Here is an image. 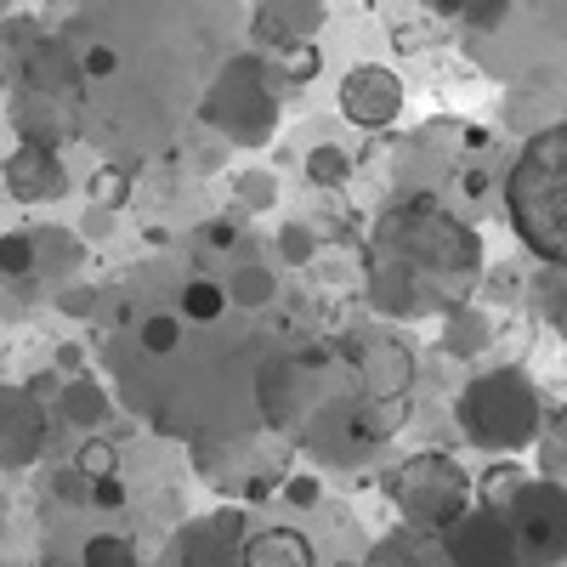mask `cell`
<instances>
[{
	"instance_id": "cell-1",
	"label": "cell",
	"mask_w": 567,
	"mask_h": 567,
	"mask_svg": "<svg viewBox=\"0 0 567 567\" xmlns=\"http://www.w3.org/2000/svg\"><path fill=\"white\" fill-rule=\"evenodd\" d=\"M483 278V239L443 199H392L363 245V296L381 318H449Z\"/></svg>"
},
{
	"instance_id": "cell-2",
	"label": "cell",
	"mask_w": 567,
	"mask_h": 567,
	"mask_svg": "<svg viewBox=\"0 0 567 567\" xmlns=\"http://www.w3.org/2000/svg\"><path fill=\"white\" fill-rule=\"evenodd\" d=\"M505 216L545 267H567V125L523 142L505 176Z\"/></svg>"
},
{
	"instance_id": "cell-3",
	"label": "cell",
	"mask_w": 567,
	"mask_h": 567,
	"mask_svg": "<svg viewBox=\"0 0 567 567\" xmlns=\"http://www.w3.org/2000/svg\"><path fill=\"white\" fill-rule=\"evenodd\" d=\"M454 420H460V437L471 449H488L499 460L523 454L539 443L545 432V392L534 386L528 369L516 363H499V369H483L471 374L460 403H454Z\"/></svg>"
},
{
	"instance_id": "cell-4",
	"label": "cell",
	"mask_w": 567,
	"mask_h": 567,
	"mask_svg": "<svg viewBox=\"0 0 567 567\" xmlns=\"http://www.w3.org/2000/svg\"><path fill=\"white\" fill-rule=\"evenodd\" d=\"M12 125L34 148H63L69 136L85 131V74L80 52H69L63 40H40L23 58L18 97H12Z\"/></svg>"
},
{
	"instance_id": "cell-5",
	"label": "cell",
	"mask_w": 567,
	"mask_h": 567,
	"mask_svg": "<svg viewBox=\"0 0 567 567\" xmlns=\"http://www.w3.org/2000/svg\"><path fill=\"white\" fill-rule=\"evenodd\" d=\"M199 120L210 131H221L239 148H261L278 131V80L272 63L261 52H239L216 69V80L205 85L199 97Z\"/></svg>"
},
{
	"instance_id": "cell-6",
	"label": "cell",
	"mask_w": 567,
	"mask_h": 567,
	"mask_svg": "<svg viewBox=\"0 0 567 567\" xmlns=\"http://www.w3.org/2000/svg\"><path fill=\"white\" fill-rule=\"evenodd\" d=\"M386 494H392V505L403 516V528L437 534V539L460 523L471 505H477V483H471V471L454 454H443V449H420L403 465H392Z\"/></svg>"
},
{
	"instance_id": "cell-7",
	"label": "cell",
	"mask_w": 567,
	"mask_h": 567,
	"mask_svg": "<svg viewBox=\"0 0 567 567\" xmlns=\"http://www.w3.org/2000/svg\"><path fill=\"white\" fill-rule=\"evenodd\" d=\"M341 369L336 347H301V352H272L256 363V409L278 432H301V425L329 409L336 398H323V374Z\"/></svg>"
},
{
	"instance_id": "cell-8",
	"label": "cell",
	"mask_w": 567,
	"mask_h": 567,
	"mask_svg": "<svg viewBox=\"0 0 567 567\" xmlns=\"http://www.w3.org/2000/svg\"><path fill=\"white\" fill-rule=\"evenodd\" d=\"M336 352H341V363L352 369L363 403H374V409H409V392H414V352H409L403 336H392V329H381V323H369V329H352Z\"/></svg>"
},
{
	"instance_id": "cell-9",
	"label": "cell",
	"mask_w": 567,
	"mask_h": 567,
	"mask_svg": "<svg viewBox=\"0 0 567 567\" xmlns=\"http://www.w3.org/2000/svg\"><path fill=\"white\" fill-rule=\"evenodd\" d=\"M505 523L523 550V567H561L567 561V494L545 477H528V488L505 505Z\"/></svg>"
},
{
	"instance_id": "cell-10",
	"label": "cell",
	"mask_w": 567,
	"mask_h": 567,
	"mask_svg": "<svg viewBox=\"0 0 567 567\" xmlns=\"http://www.w3.org/2000/svg\"><path fill=\"white\" fill-rule=\"evenodd\" d=\"M437 545H443L449 567H523V550H516L505 511H488V505H471Z\"/></svg>"
},
{
	"instance_id": "cell-11",
	"label": "cell",
	"mask_w": 567,
	"mask_h": 567,
	"mask_svg": "<svg viewBox=\"0 0 567 567\" xmlns=\"http://www.w3.org/2000/svg\"><path fill=\"white\" fill-rule=\"evenodd\" d=\"M245 545H250V516L239 505H221L176 534V561L182 567H245Z\"/></svg>"
},
{
	"instance_id": "cell-12",
	"label": "cell",
	"mask_w": 567,
	"mask_h": 567,
	"mask_svg": "<svg viewBox=\"0 0 567 567\" xmlns=\"http://www.w3.org/2000/svg\"><path fill=\"white\" fill-rule=\"evenodd\" d=\"M341 114L347 125L358 131H386L398 114H403V80L386 69V63H352L341 74Z\"/></svg>"
},
{
	"instance_id": "cell-13",
	"label": "cell",
	"mask_w": 567,
	"mask_h": 567,
	"mask_svg": "<svg viewBox=\"0 0 567 567\" xmlns=\"http://www.w3.org/2000/svg\"><path fill=\"white\" fill-rule=\"evenodd\" d=\"M0 187L18 199V205H52L69 194V165L58 148H34V142H18L7 154V171H0Z\"/></svg>"
},
{
	"instance_id": "cell-14",
	"label": "cell",
	"mask_w": 567,
	"mask_h": 567,
	"mask_svg": "<svg viewBox=\"0 0 567 567\" xmlns=\"http://www.w3.org/2000/svg\"><path fill=\"white\" fill-rule=\"evenodd\" d=\"M45 437H52L45 409L23 386H0V465H7V471L34 465L45 454Z\"/></svg>"
},
{
	"instance_id": "cell-15",
	"label": "cell",
	"mask_w": 567,
	"mask_h": 567,
	"mask_svg": "<svg viewBox=\"0 0 567 567\" xmlns=\"http://www.w3.org/2000/svg\"><path fill=\"white\" fill-rule=\"evenodd\" d=\"M323 18L329 12L318 7V0H261V7L250 12V29H256L261 58H272V52H290V45H312Z\"/></svg>"
},
{
	"instance_id": "cell-16",
	"label": "cell",
	"mask_w": 567,
	"mask_h": 567,
	"mask_svg": "<svg viewBox=\"0 0 567 567\" xmlns=\"http://www.w3.org/2000/svg\"><path fill=\"white\" fill-rule=\"evenodd\" d=\"M494 312H483V307H454L449 318H443V352L454 358V363H477V358H488L494 352Z\"/></svg>"
},
{
	"instance_id": "cell-17",
	"label": "cell",
	"mask_w": 567,
	"mask_h": 567,
	"mask_svg": "<svg viewBox=\"0 0 567 567\" xmlns=\"http://www.w3.org/2000/svg\"><path fill=\"white\" fill-rule=\"evenodd\" d=\"M58 414L74 425V432L97 437L103 425L114 420V398L103 392V381H91V374H74V381H63V392H58Z\"/></svg>"
},
{
	"instance_id": "cell-18",
	"label": "cell",
	"mask_w": 567,
	"mask_h": 567,
	"mask_svg": "<svg viewBox=\"0 0 567 567\" xmlns=\"http://www.w3.org/2000/svg\"><path fill=\"white\" fill-rule=\"evenodd\" d=\"M443 561V545L437 534H420V528H392L381 545H374V556L363 567H437Z\"/></svg>"
},
{
	"instance_id": "cell-19",
	"label": "cell",
	"mask_w": 567,
	"mask_h": 567,
	"mask_svg": "<svg viewBox=\"0 0 567 567\" xmlns=\"http://www.w3.org/2000/svg\"><path fill=\"white\" fill-rule=\"evenodd\" d=\"M245 567H312V545L296 528H261L245 545Z\"/></svg>"
},
{
	"instance_id": "cell-20",
	"label": "cell",
	"mask_w": 567,
	"mask_h": 567,
	"mask_svg": "<svg viewBox=\"0 0 567 567\" xmlns=\"http://www.w3.org/2000/svg\"><path fill=\"white\" fill-rule=\"evenodd\" d=\"M227 307H239V312H261V307H272V296H278V272L272 267H261V261H245L239 272H227Z\"/></svg>"
},
{
	"instance_id": "cell-21",
	"label": "cell",
	"mask_w": 567,
	"mask_h": 567,
	"mask_svg": "<svg viewBox=\"0 0 567 567\" xmlns=\"http://www.w3.org/2000/svg\"><path fill=\"white\" fill-rule=\"evenodd\" d=\"M176 318L182 323H221L227 318V290H221V284L216 278H187L182 284V301H176Z\"/></svg>"
},
{
	"instance_id": "cell-22",
	"label": "cell",
	"mask_w": 567,
	"mask_h": 567,
	"mask_svg": "<svg viewBox=\"0 0 567 567\" xmlns=\"http://www.w3.org/2000/svg\"><path fill=\"white\" fill-rule=\"evenodd\" d=\"M182 341H187V323L176 312H148V318L136 323V347L148 352L154 363H171L182 352Z\"/></svg>"
},
{
	"instance_id": "cell-23",
	"label": "cell",
	"mask_w": 567,
	"mask_h": 567,
	"mask_svg": "<svg viewBox=\"0 0 567 567\" xmlns=\"http://www.w3.org/2000/svg\"><path fill=\"white\" fill-rule=\"evenodd\" d=\"M539 477L567 494V403H561L556 414H545V432H539Z\"/></svg>"
},
{
	"instance_id": "cell-24",
	"label": "cell",
	"mask_w": 567,
	"mask_h": 567,
	"mask_svg": "<svg viewBox=\"0 0 567 567\" xmlns=\"http://www.w3.org/2000/svg\"><path fill=\"white\" fill-rule=\"evenodd\" d=\"M528 307H534V318H545V323H567V272L561 267H539L534 272V284H528Z\"/></svg>"
},
{
	"instance_id": "cell-25",
	"label": "cell",
	"mask_w": 567,
	"mask_h": 567,
	"mask_svg": "<svg viewBox=\"0 0 567 567\" xmlns=\"http://www.w3.org/2000/svg\"><path fill=\"white\" fill-rule=\"evenodd\" d=\"M80 267V239H69L63 227L34 233V272H74Z\"/></svg>"
},
{
	"instance_id": "cell-26",
	"label": "cell",
	"mask_w": 567,
	"mask_h": 567,
	"mask_svg": "<svg viewBox=\"0 0 567 567\" xmlns=\"http://www.w3.org/2000/svg\"><path fill=\"white\" fill-rule=\"evenodd\" d=\"M233 205H239V216H261L278 205V176L272 171H239L233 176Z\"/></svg>"
},
{
	"instance_id": "cell-27",
	"label": "cell",
	"mask_w": 567,
	"mask_h": 567,
	"mask_svg": "<svg viewBox=\"0 0 567 567\" xmlns=\"http://www.w3.org/2000/svg\"><path fill=\"white\" fill-rule=\"evenodd\" d=\"M272 256H278L284 267L318 261V227H312V221H284V227L272 233Z\"/></svg>"
},
{
	"instance_id": "cell-28",
	"label": "cell",
	"mask_w": 567,
	"mask_h": 567,
	"mask_svg": "<svg viewBox=\"0 0 567 567\" xmlns=\"http://www.w3.org/2000/svg\"><path fill=\"white\" fill-rule=\"evenodd\" d=\"M34 278V233L12 227L0 233V284H29Z\"/></svg>"
},
{
	"instance_id": "cell-29",
	"label": "cell",
	"mask_w": 567,
	"mask_h": 567,
	"mask_svg": "<svg viewBox=\"0 0 567 567\" xmlns=\"http://www.w3.org/2000/svg\"><path fill=\"white\" fill-rule=\"evenodd\" d=\"M523 488H528V471H516L511 460H499V465L488 471V477L477 483V499H483L488 511H505V505H511L516 494H523Z\"/></svg>"
},
{
	"instance_id": "cell-30",
	"label": "cell",
	"mask_w": 567,
	"mask_h": 567,
	"mask_svg": "<svg viewBox=\"0 0 567 567\" xmlns=\"http://www.w3.org/2000/svg\"><path fill=\"white\" fill-rule=\"evenodd\" d=\"M347 176H352V154L336 148V142H318V148L307 154V182H318V187H341Z\"/></svg>"
},
{
	"instance_id": "cell-31",
	"label": "cell",
	"mask_w": 567,
	"mask_h": 567,
	"mask_svg": "<svg viewBox=\"0 0 567 567\" xmlns=\"http://www.w3.org/2000/svg\"><path fill=\"white\" fill-rule=\"evenodd\" d=\"M267 63H272V80H278V85H307V80L323 69L318 45H290V52H272Z\"/></svg>"
},
{
	"instance_id": "cell-32",
	"label": "cell",
	"mask_w": 567,
	"mask_h": 567,
	"mask_svg": "<svg viewBox=\"0 0 567 567\" xmlns=\"http://www.w3.org/2000/svg\"><path fill=\"white\" fill-rule=\"evenodd\" d=\"M80 567H136V550L120 534H91L80 545Z\"/></svg>"
},
{
	"instance_id": "cell-33",
	"label": "cell",
	"mask_w": 567,
	"mask_h": 567,
	"mask_svg": "<svg viewBox=\"0 0 567 567\" xmlns=\"http://www.w3.org/2000/svg\"><path fill=\"white\" fill-rule=\"evenodd\" d=\"M40 40H45V23L34 12H7V18H0V45H7V52L29 58Z\"/></svg>"
},
{
	"instance_id": "cell-34",
	"label": "cell",
	"mask_w": 567,
	"mask_h": 567,
	"mask_svg": "<svg viewBox=\"0 0 567 567\" xmlns=\"http://www.w3.org/2000/svg\"><path fill=\"white\" fill-rule=\"evenodd\" d=\"M74 471H85L91 483H97V477H120V449L109 437H85L80 454H74Z\"/></svg>"
},
{
	"instance_id": "cell-35",
	"label": "cell",
	"mask_w": 567,
	"mask_h": 567,
	"mask_svg": "<svg viewBox=\"0 0 567 567\" xmlns=\"http://www.w3.org/2000/svg\"><path fill=\"white\" fill-rule=\"evenodd\" d=\"M91 199H97V210H120L125 199H131V182H125V171L120 165H109V171H97V182H91Z\"/></svg>"
},
{
	"instance_id": "cell-36",
	"label": "cell",
	"mask_w": 567,
	"mask_h": 567,
	"mask_svg": "<svg viewBox=\"0 0 567 567\" xmlns=\"http://www.w3.org/2000/svg\"><path fill=\"white\" fill-rule=\"evenodd\" d=\"M80 74H85V80H114V74H120V45L91 40L85 52H80Z\"/></svg>"
},
{
	"instance_id": "cell-37",
	"label": "cell",
	"mask_w": 567,
	"mask_h": 567,
	"mask_svg": "<svg viewBox=\"0 0 567 567\" xmlns=\"http://www.w3.org/2000/svg\"><path fill=\"white\" fill-rule=\"evenodd\" d=\"M52 494L63 505H91V477H85V471H74V465H58L52 471Z\"/></svg>"
},
{
	"instance_id": "cell-38",
	"label": "cell",
	"mask_w": 567,
	"mask_h": 567,
	"mask_svg": "<svg viewBox=\"0 0 567 567\" xmlns=\"http://www.w3.org/2000/svg\"><path fill=\"white\" fill-rule=\"evenodd\" d=\"M278 494L290 499L296 511H312V505L323 499V483L312 477V471H301V477H284V483H278Z\"/></svg>"
},
{
	"instance_id": "cell-39",
	"label": "cell",
	"mask_w": 567,
	"mask_h": 567,
	"mask_svg": "<svg viewBox=\"0 0 567 567\" xmlns=\"http://www.w3.org/2000/svg\"><path fill=\"white\" fill-rule=\"evenodd\" d=\"M505 18H511L505 0H483V7H460V23H465V29H483V34H488V29H499Z\"/></svg>"
},
{
	"instance_id": "cell-40",
	"label": "cell",
	"mask_w": 567,
	"mask_h": 567,
	"mask_svg": "<svg viewBox=\"0 0 567 567\" xmlns=\"http://www.w3.org/2000/svg\"><path fill=\"white\" fill-rule=\"evenodd\" d=\"M131 494H125V477H97V483H91V505H97V511H120Z\"/></svg>"
},
{
	"instance_id": "cell-41",
	"label": "cell",
	"mask_w": 567,
	"mask_h": 567,
	"mask_svg": "<svg viewBox=\"0 0 567 567\" xmlns=\"http://www.w3.org/2000/svg\"><path fill=\"white\" fill-rule=\"evenodd\" d=\"M205 245H216V250H233V245H239V216H216V221H205Z\"/></svg>"
},
{
	"instance_id": "cell-42",
	"label": "cell",
	"mask_w": 567,
	"mask_h": 567,
	"mask_svg": "<svg viewBox=\"0 0 567 567\" xmlns=\"http://www.w3.org/2000/svg\"><path fill=\"white\" fill-rule=\"evenodd\" d=\"M29 284H0V318H7V323H18L23 312H29Z\"/></svg>"
},
{
	"instance_id": "cell-43",
	"label": "cell",
	"mask_w": 567,
	"mask_h": 567,
	"mask_svg": "<svg viewBox=\"0 0 567 567\" xmlns=\"http://www.w3.org/2000/svg\"><path fill=\"white\" fill-rule=\"evenodd\" d=\"M58 307L63 312H91L97 307V290H91V284H69V290H58Z\"/></svg>"
},
{
	"instance_id": "cell-44",
	"label": "cell",
	"mask_w": 567,
	"mask_h": 567,
	"mask_svg": "<svg viewBox=\"0 0 567 567\" xmlns=\"http://www.w3.org/2000/svg\"><path fill=\"white\" fill-rule=\"evenodd\" d=\"M109 233H114V216L109 210H85V221H80V239H109Z\"/></svg>"
},
{
	"instance_id": "cell-45",
	"label": "cell",
	"mask_w": 567,
	"mask_h": 567,
	"mask_svg": "<svg viewBox=\"0 0 567 567\" xmlns=\"http://www.w3.org/2000/svg\"><path fill=\"white\" fill-rule=\"evenodd\" d=\"M80 363H85L80 341H63V347H58V369H69V381H74V374H80Z\"/></svg>"
},
{
	"instance_id": "cell-46",
	"label": "cell",
	"mask_w": 567,
	"mask_h": 567,
	"mask_svg": "<svg viewBox=\"0 0 567 567\" xmlns=\"http://www.w3.org/2000/svg\"><path fill=\"white\" fill-rule=\"evenodd\" d=\"M267 494H272V477H250V483H245V499H250V505H261Z\"/></svg>"
},
{
	"instance_id": "cell-47",
	"label": "cell",
	"mask_w": 567,
	"mask_h": 567,
	"mask_svg": "<svg viewBox=\"0 0 567 567\" xmlns=\"http://www.w3.org/2000/svg\"><path fill=\"white\" fill-rule=\"evenodd\" d=\"M45 567H69V561H63L58 550H45Z\"/></svg>"
},
{
	"instance_id": "cell-48",
	"label": "cell",
	"mask_w": 567,
	"mask_h": 567,
	"mask_svg": "<svg viewBox=\"0 0 567 567\" xmlns=\"http://www.w3.org/2000/svg\"><path fill=\"white\" fill-rule=\"evenodd\" d=\"M329 567H363V561H329Z\"/></svg>"
},
{
	"instance_id": "cell-49",
	"label": "cell",
	"mask_w": 567,
	"mask_h": 567,
	"mask_svg": "<svg viewBox=\"0 0 567 567\" xmlns=\"http://www.w3.org/2000/svg\"><path fill=\"white\" fill-rule=\"evenodd\" d=\"M0 171H7V159H0Z\"/></svg>"
},
{
	"instance_id": "cell-50",
	"label": "cell",
	"mask_w": 567,
	"mask_h": 567,
	"mask_svg": "<svg viewBox=\"0 0 567 567\" xmlns=\"http://www.w3.org/2000/svg\"><path fill=\"white\" fill-rule=\"evenodd\" d=\"M437 567H449V561H437Z\"/></svg>"
},
{
	"instance_id": "cell-51",
	"label": "cell",
	"mask_w": 567,
	"mask_h": 567,
	"mask_svg": "<svg viewBox=\"0 0 567 567\" xmlns=\"http://www.w3.org/2000/svg\"><path fill=\"white\" fill-rule=\"evenodd\" d=\"M561 272H567V267H561Z\"/></svg>"
}]
</instances>
